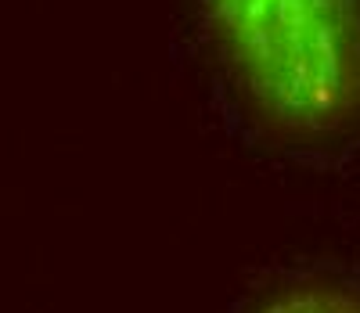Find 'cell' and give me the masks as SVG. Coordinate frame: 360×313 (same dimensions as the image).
Returning a JSON list of instances; mask_svg holds the SVG:
<instances>
[{"instance_id":"obj_1","label":"cell","mask_w":360,"mask_h":313,"mask_svg":"<svg viewBox=\"0 0 360 313\" xmlns=\"http://www.w3.org/2000/svg\"><path fill=\"white\" fill-rule=\"evenodd\" d=\"M252 108L285 134L360 115V0H202Z\"/></svg>"},{"instance_id":"obj_2","label":"cell","mask_w":360,"mask_h":313,"mask_svg":"<svg viewBox=\"0 0 360 313\" xmlns=\"http://www.w3.org/2000/svg\"><path fill=\"white\" fill-rule=\"evenodd\" d=\"M256 313H360V299L339 285H295L266 299Z\"/></svg>"}]
</instances>
